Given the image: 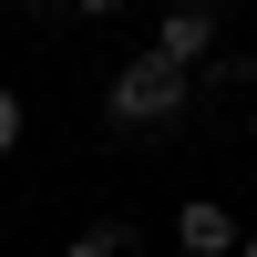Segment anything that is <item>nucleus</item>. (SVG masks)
<instances>
[{
    "mask_svg": "<svg viewBox=\"0 0 257 257\" xmlns=\"http://www.w3.org/2000/svg\"><path fill=\"white\" fill-rule=\"evenodd\" d=\"M72 11H123V0H72Z\"/></svg>",
    "mask_w": 257,
    "mask_h": 257,
    "instance_id": "nucleus-8",
    "label": "nucleus"
},
{
    "mask_svg": "<svg viewBox=\"0 0 257 257\" xmlns=\"http://www.w3.org/2000/svg\"><path fill=\"white\" fill-rule=\"evenodd\" d=\"M62 257H123V226H82V237L62 247Z\"/></svg>",
    "mask_w": 257,
    "mask_h": 257,
    "instance_id": "nucleus-4",
    "label": "nucleus"
},
{
    "mask_svg": "<svg viewBox=\"0 0 257 257\" xmlns=\"http://www.w3.org/2000/svg\"><path fill=\"white\" fill-rule=\"evenodd\" d=\"M0 155H21V93L0 82Z\"/></svg>",
    "mask_w": 257,
    "mask_h": 257,
    "instance_id": "nucleus-5",
    "label": "nucleus"
},
{
    "mask_svg": "<svg viewBox=\"0 0 257 257\" xmlns=\"http://www.w3.org/2000/svg\"><path fill=\"white\" fill-rule=\"evenodd\" d=\"M237 257H257V226H247V237H237Z\"/></svg>",
    "mask_w": 257,
    "mask_h": 257,
    "instance_id": "nucleus-9",
    "label": "nucleus"
},
{
    "mask_svg": "<svg viewBox=\"0 0 257 257\" xmlns=\"http://www.w3.org/2000/svg\"><path fill=\"white\" fill-rule=\"evenodd\" d=\"M21 11H31V21H62V11H72V0H21Z\"/></svg>",
    "mask_w": 257,
    "mask_h": 257,
    "instance_id": "nucleus-7",
    "label": "nucleus"
},
{
    "mask_svg": "<svg viewBox=\"0 0 257 257\" xmlns=\"http://www.w3.org/2000/svg\"><path fill=\"white\" fill-rule=\"evenodd\" d=\"M196 11H226V0H196Z\"/></svg>",
    "mask_w": 257,
    "mask_h": 257,
    "instance_id": "nucleus-10",
    "label": "nucleus"
},
{
    "mask_svg": "<svg viewBox=\"0 0 257 257\" xmlns=\"http://www.w3.org/2000/svg\"><path fill=\"white\" fill-rule=\"evenodd\" d=\"M237 237H247V226L226 216L216 196H185V216H175V247L185 257H237Z\"/></svg>",
    "mask_w": 257,
    "mask_h": 257,
    "instance_id": "nucleus-2",
    "label": "nucleus"
},
{
    "mask_svg": "<svg viewBox=\"0 0 257 257\" xmlns=\"http://www.w3.org/2000/svg\"><path fill=\"white\" fill-rule=\"evenodd\" d=\"M155 52H175L185 72H196V62L216 52V11H196V0H165V21H155Z\"/></svg>",
    "mask_w": 257,
    "mask_h": 257,
    "instance_id": "nucleus-3",
    "label": "nucleus"
},
{
    "mask_svg": "<svg viewBox=\"0 0 257 257\" xmlns=\"http://www.w3.org/2000/svg\"><path fill=\"white\" fill-rule=\"evenodd\" d=\"M185 82H196V72H185L175 52H155V41H144V52L123 62L113 82H103V113H113V134H155V123H175V113H185Z\"/></svg>",
    "mask_w": 257,
    "mask_h": 257,
    "instance_id": "nucleus-1",
    "label": "nucleus"
},
{
    "mask_svg": "<svg viewBox=\"0 0 257 257\" xmlns=\"http://www.w3.org/2000/svg\"><path fill=\"white\" fill-rule=\"evenodd\" d=\"M216 82H226L237 103H257V62H216Z\"/></svg>",
    "mask_w": 257,
    "mask_h": 257,
    "instance_id": "nucleus-6",
    "label": "nucleus"
}]
</instances>
